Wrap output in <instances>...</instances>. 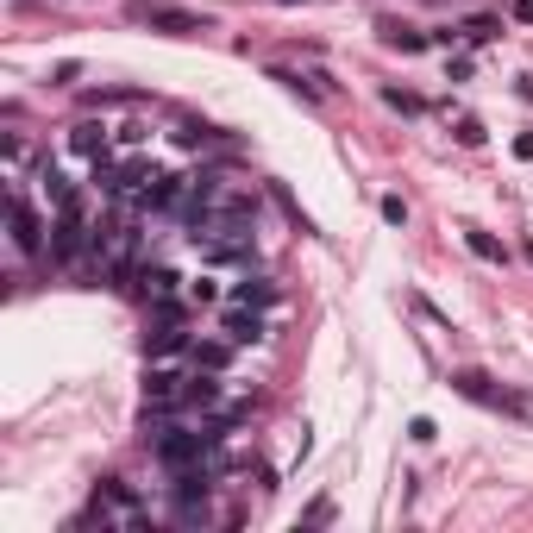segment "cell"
<instances>
[{
    "instance_id": "obj_1",
    "label": "cell",
    "mask_w": 533,
    "mask_h": 533,
    "mask_svg": "<svg viewBox=\"0 0 533 533\" xmlns=\"http://www.w3.org/2000/svg\"><path fill=\"white\" fill-rule=\"evenodd\" d=\"M189 239H195L201 258H220V264H233V258H245V251H251L245 220H233V214H201L189 226Z\"/></svg>"
},
{
    "instance_id": "obj_2",
    "label": "cell",
    "mask_w": 533,
    "mask_h": 533,
    "mask_svg": "<svg viewBox=\"0 0 533 533\" xmlns=\"http://www.w3.org/2000/svg\"><path fill=\"white\" fill-rule=\"evenodd\" d=\"M157 458H164L176 477L207 471V465H214V433H176V427H164V433H157Z\"/></svg>"
},
{
    "instance_id": "obj_3",
    "label": "cell",
    "mask_w": 533,
    "mask_h": 533,
    "mask_svg": "<svg viewBox=\"0 0 533 533\" xmlns=\"http://www.w3.org/2000/svg\"><path fill=\"white\" fill-rule=\"evenodd\" d=\"M132 13L145 19V26L170 32V38H195V32H207V19H201V13H189V7H170V0H138Z\"/></svg>"
},
{
    "instance_id": "obj_4",
    "label": "cell",
    "mask_w": 533,
    "mask_h": 533,
    "mask_svg": "<svg viewBox=\"0 0 533 533\" xmlns=\"http://www.w3.org/2000/svg\"><path fill=\"white\" fill-rule=\"evenodd\" d=\"M82 245H88V226H82V207L69 201L63 214H57V226H51V258H57V264H76Z\"/></svg>"
},
{
    "instance_id": "obj_5",
    "label": "cell",
    "mask_w": 533,
    "mask_h": 533,
    "mask_svg": "<svg viewBox=\"0 0 533 533\" xmlns=\"http://www.w3.org/2000/svg\"><path fill=\"white\" fill-rule=\"evenodd\" d=\"M189 377H176V370H151L145 377V414H170V408H182L189 402Z\"/></svg>"
},
{
    "instance_id": "obj_6",
    "label": "cell",
    "mask_w": 533,
    "mask_h": 533,
    "mask_svg": "<svg viewBox=\"0 0 533 533\" xmlns=\"http://www.w3.org/2000/svg\"><path fill=\"white\" fill-rule=\"evenodd\" d=\"M452 389H458V396H465V402H483V408H502V414H521V402L508 396V389H496L490 377H483V370H458V377H452Z\"/></svg>"
},
{
    "instance_id": "obj_7",
    "label": "cell",
    "mask_w": 533,
    "mask_h": 533,
    "mask_svg": "<svg viewBox=\"0 0 533 533\" xmlns=\"http://www.w3.org/2000/svg\"><path fill=\"white\" fill-rule=\"evenodd\" d=\"M13 245L19 251H44V226H38V214L19 195H13Z\"/></svg>"
},
{
    "instance_id": "obj_8",
    "label": "cell",
    "mask_w": 533,
    "mask_h": 533,
    "mask_svg": "<svg viewBox=\"0 0 533 533\" xmlns=\"http://www.w3.org/2000/svg\"><path fill=\"white\" fill-rule=\"evenodd\" d=\"M258 333H264L258 308H251V301H233V314H226V339H233V345H245V339H258Z\"/></svg>"
},
{
    "instance_id": "obj_9",
    "label": "cell",
    "mask_w": 533,
    "mask_h": 533,
    "mask_svg": "<svg viewBox=\"0 0 533 533\" xmlns=\"http://www.w3.org/2000/svg\"><path fill=\"white\" fill-rule=\"evenodd\" d=\"M145 345H151V358H170V352H182V327L164 314V320H157V327L145 333Z\"/></svg>"
},
{
    "instance_id": "obj_10",
    "label": "cell",
    "mask_w": 533,
    "mask_h": 533,
    "mask_svg": "<svg viewBox=\"0 0 533 533\" xmlns=\"http://www.w3.org/2000/svg\"><path fill=\"white\" fill-rule=\"evenodd\" d=\"M69 145H76L82 157H107V132H101L95 120H82L76 132H69Z\"/></svg>"
},
{
    "instance_id": "obj_11",
    "label": "cell",
    "mask_w": 533,
    "mask_h": 533,
    "mask_svg": "<svg viewBox=\"0 0 533 533\" xmlns=\"http://www.w3.org/2000/svg\"><path fill=\"white\" fill-rule=\"evenodd\" d=\"M138 283H145V295L157 301V308H164V301L176 295V270H145V276H138Z\"/></svg>"
},
{
    "instance_id": "obj_12",
    "label": "cell",
    "mask_w": 533,
    "mask_h": 533,
    "mask_svg": "<svg viewBox=\"0 0 533 533\" xmlns=\"http://www.w3.org/2000/svg\"><path fill=\"white\" fill-rule=\"evenodd\" d=\"M465 245L477 251L483 264H502V258H508V251H502V239H496V233H465Z\"/></svg>"
},
{
    "instance_id": "obj_13",
    "label": "cell",
    "mask_w": 533,
    "mask_h": 533,
    "mask_svg": "<svg viewBox=\"0 0 533 533\" xmlns=\"http://www.w3.org/2000/svg\"><path fill=\"white\" fill-rule=\"evenodd\" d=\"M226 358H233V352H226L220 339H207V345H195V370H226Z\"/></svg>"
},
{
    "instance_id": "obj_14",
    "label": "cell",
    "mask_w": 533,
    "mask_h": 533,
    "mask_svg": "<svg viewBox=\"0 0 533 533\" xmlns=\"http://www.w3.org/2000/svg\"><path fill=\"white\" fill-rule=\"evenodd\" d=\"M383 44H396V51H427V38L408 32V26H383Z\"/></svg>"
},
{
    "instance_id": "obj_15",
    "label": "cell",
    "mask_w": 533,
    "mask_h": 533,
    "mask_svg": "<svg viewBox=\"0 0 533 533\" xmlns=\"http://www.w3.org/2000/svg\"><path fill=\"white\" fill-rule=\"evenodd\" d=\"M389 107H396V113H421V95H408V88H389V95H383Z\"/></svg>"
},
{
    "instance_id": "obj_16",
    "label": "cell",
    "mask_w": 533,
    "mask_h": 533,
    "mask_svg": "<svg viewBox=\"0 0 533 533\" xmlns=\"http://www.w3.org/2000/svg\"><path fill=\"white\" fill-rule=\"evenodd\" d=\"M496 32H502V26H496V19H471V26H465V38H471V44H490Z\"/></svg>"
},
{
    "instance_id": "obj_17",
    "label": "cell",
    "mask_w": 533,
    "mask_h": 533,
    "mask_svg": "<svg viewBox=\"0 0 533 533\" xmlns=\"http://www.w3.org/2000/svg\"><path fill=\"white\" fill-rule=\"evenodd\" d=\"M383 220H389V226H402V220H408V207H402V195H383Z\"/></svg>"
},
{
    "instance_id": "obj_18",
    "label": "cell",
    "mask_w": 533,
    "mask_h": 533,
    "mask_svg": "<svg viewBox=\"0 0 533 533\" xmlns=\"http://www.w3.org/2000/svg\"><path fill=\"white\" fill-rule=\"evenodd\" d=\"M458 145H483V126L477 120H458Z\"/></svg>"
},
{
    "instance_id": "obj_19",
    "label": "cell",
    "mask_w": 533,
    "mask_h": 533,
    "mask_svg": "<svg viewBox=\"0 0 533 533\" xmlns=\"http://www.w3.org/2000/svg\"><path fill=\"white\" fill-rule=\"evenodd\" d=\"M233 301H270V289H264V283H239V295H233Z\"/></svg>"
},
{
    "instance_id": "obj_20",
    "label": "cell",
    "mask_w": 533,
    "mask_h": 533,
    "mask_svg": "<svg viewBox=\"0 0 533 533\" xmlns=\"http://www.w3.org/2000/svg\"><path fill=\"white\" fill-rule=\"evenodd\" d=\"M515 157H527V164H533V132H521V138H515Z\"/></svg>"
},
{
    "instance_id": "obj_21",
    "label": "cell",
    "mask_w": 533,
    "mask_h": 533,
    "mask_svg": "<svg viewBox=\"0 0 533 533\" xmlns=\"http://www.w3.org/2000/svg\"><path fill=\"white\" fill-rule=\"evenodd\" d=\"M283 7H295V0H283Z\"/></svg>"
}]
</instances>
